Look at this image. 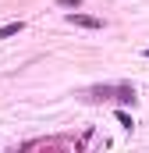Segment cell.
Instances as JSON below:
<instances>
[{"instance_id": "3957f363", "label": "cell", "mask_w": 149, "mask_h": 153, "mask_svg": "<svg viewBox=\"0 0 149 153\" xmlns=\"http://www.w3.org/2000/svg\"><path fill=\"white\" fill-rule=\"evenodd\" d=\"M25 29V22H7V25H0V39H11V36H18Z\"/></svg>"}, {"instance_id": "8992f818", "label": "cell", "mask_w": 149, "mask_h": 153, "mask_svg": "<svg viewBox=\"0 0 149 153\" xmlns=\"http://www.w3.org/2000/svg\"><path fill=\"white\" fill-rule=\"evenodd\" d=\"M146 57H149V50H146Z\"/></svg>"}, {"instance_id": "6da1fadb", "label": "cell", "mask_w": 149, "mask_h": 153, "mask_svg": "<svg viewBox=\"0 0 149 153\" xmlns=\"http://www.w3.org/2000/svg\"><path fill=\"white\" fill-rule=\"evenodd\" d=\"M92 96H117L124 103H135V89L131 85H103V89H92Z\"/></svg>"}, {"instance_id": "277c9868", "label": "cell", "mask_w": 149, "mask_h": 153, "mask_svg": "<svg viewBox=\"0 0 149 153\" xmlns=\"http://www.w3.org/2000/svg\"><path fill=\"white\" fill-rule=\"evenodd\" d=\"M117 121H121V125H124V128H131V125H135V121H131V117L124 114V111H117Z\"/></svg>"}, {"instance_id": "7a4b0ae2", "label": "cell", "mask_w": 149, "mask_h": 153, "mask_svg": "<svg viewBox=\"0 0 149 153\" xmlns=\"http://www.w3.org/2000/svg\"><path fill=\"white\" fill-rule=\"evenodd\" d=\"M68 25H78V29H103V22H100V18L82 14V11H68Z\"/></svg>"}, {"instance_id": "5b68a950", "label": "cell", "mask_w": 149, "mask_h": 153, "mask_svg": "<svg viewBox=\"0 0 149 153\" xmlns=\"http://www.w3.org/2000/svg\"><path fill=\"white\" fill-rule=\"evenodd\" d=\"M60 7H82V0H57Z\"/></svg>"}]
</instances>
